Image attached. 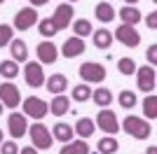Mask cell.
Masks as SVG:
<instances>
[{"label": "cell", "mask_w": 157, "mask_h": 154, "mask_svg": "<svg viewBox=\"0 0 157 154\" xmlns=\"http://www.w3.org/2000/svg\"><path fill=\"white\" fill-rule=\"evenodd\" d=\"M89 96H92V89H89L87 84H78V86H73V98H75L78 103L89 101Z\"/></svg>", "instance_id": "31"}, {"label": "cell", "mask_w": 157, "mask_h": 154, "mask_svg": "<svg viewBox=\"0 0 157 154\" xmlns=\"http://www.w3.org/2000/svg\"><path fill=\"white\" fill-rule=\"evenodd\" d=\"M94 14H96V19L101 21V24H108V21L115 19V9H113L110 2H98L96 9H94Z\"/></svg>", "instance_id": "22"}, {"label": "cell", "mask_w": 157, "mask_h": 154, "mask_svg": "<svg viewBox=\"0 0 157 154\" xmlns=\"http://www.w3.org/2000/svg\"><path fill=\"white\" fill-rule=\"evenodd\" d=\"M120 105H122L124 110H131L134 105H136V94L129 91V89H124L122 94H120Z\"/></svg>", "instance_id": "33"}, {"label": "cell", "mask_w": 157, "mask_h": 154, "mask_svg": "<svg viewBox=\"0 0 157 154\" xmlns=\"http://www.w3.org/2000/svg\"><path fill=\"white\" fill-rule=\"evenodd\" d=\"M10 51H12V58L17 63H21V61L28 58V47H26L24 40H12V42H10Z\"/></svg>", "instance_id": "20"}, {"label": "cell", "mask_w": 157, "mask_h": 154, "mask_svg": "<svg viewBox=\"0 0 157 154\" xmlns=\"http://www.w3.org/2000/svg\"><path fill=\"white\" fill-rule=\"evenodd\" d=\"M120 19L124 21L127 26H136L138 21H141V12H138L134 5H124L120 9Z\"/></svg>", "instance_id": "21"}, {"label": "cell", "mask_w": 157, "mask_h": 154, "mask_svg": "<svg viewBox=\"0 0 157 154\" xmlns=\"http://www.w3.org/2000/svg\"><path fill=\"white\" fill-rule=\"evenodd\" d=\"M19 154H38V152H35V147H33V145H28V147H21Z\"/></svg>", "instance_id": "37"}, {"label": "cell", "mask_w": 157, "mask_h": 154, "mask_svg": "<svg viewBox=\"0 0 157 154\" xmlns=\"http://www.w3.org/2000/svg\"><path fill=\"white\" fill-rule=\"evenodd\" d=\"M120 149V142L113 138V135H108V138H101L98 140V152L101 154H115Z\"/></svg>", "instance_id": "27"}, {"label": "cell", "mask_w": 157, "mask_h": 154, "mask_svg": "<svg viewBox=\"0 0 157 154\" xmlns=\"http://www.w3.org/2000/svg\"><path fill=\"white\" fill-rule=\"evenodd\" d=\"M68 2H78V0H68Z\"/></svg>", "instance_id": "42"}, {"label": "cell", "mask_w": 157, "mask_h": 154, "mask_svg": "<svg viewBox=\"0 0 157 154\" xmlns=\"http://www.w3.org/2000/svg\"><path fill=\"white\" fill-rule=\"evenodd\" d=\"M73 131L85 140V138H92V133L96 131V124H94L89 117H80L78 122H75V128H73Z\"/></svg>", "instance_id": "17"}, {"label": "cell", "mask_w": 157, "mask_h": 154, "mask_svg": "<svg viewBox=\"0 0 157 154\" xmlns=\"http://www.w3.org/2000/svg\"><path fill=\"white\" fill-rule=\"evenodd\" d=\"M28 135H31V142L35 149H49L52 147V131L45 126V124H33L28 128Z\"/></svg>", "instance_id": "2"}, {"label": "cell", "mask_w": 157, "mask_h": 154, "mask_svg": "<svg viewBox=\"0 0 157 154\" xmlns=\"http://www.w3.org/2000/svg\"><path fill=\"white\" fill-rule=\"evenodd\" d=\"M115 40H120L124 47H138V42H141V35L136 33V28L134 26H117V31H115V35H113Z\"/></svg>", "instance_id": "12"}, {"label": "cell", "mask_w": 157, "mask_h": 154, "mask_svg": "<svg viewBox=\"0 0 157 154\" xmlns=\"http://www.w3.org/2000/svg\"><path fill=\"white\" fill-rule=\"evenodd\" d=\"M92 98H94L96 105H101V108H108L113 103V94H110V89H105V86H98V89L92 94Z\"/></svg>", "instance_id": "25"}, {"label": "cell", "mask_w": 157, "mask_h": 154, "mask_svg": "<svg viewBox=\"0 0 157 154\" xmlns=\"http://www.w3.org/2000/svg\"><path fill=\"white\" fill-rule=\"evenodd\" d=\"M38 31H40V35H42V38H54V35L59 33L52 19H40V21H38Z\"/></svg>", "instance_id": "28"}, {"label": "cell", "mask_w": 157, "mask_h": 154, "mask_svg": "<svg viewBox=\"0 0 157 154\" xmlns=\"http://www.w3.org/2000/svg\"><path fill=\"white\" fill-rule=\"evenodd\" d=\"M0 103H2L5 108H12V110H17V105L21 103L19 86H17V84H12L10 79L0 84Z\"/></svg>", "instance_id": "4"}, {"label": "cell", "mask_w": 157, "mask_h": 154, "mask_svg": "<svg viewBox=\"0 0 157 154\" xmlns=\"http://www.w3.org/2000/svg\"><path fill=\"white\" fill-rule=\"evenodd\" d=\"M2 108H5V105H2V103H0V115H2Z\"/></svg>", "instance_id": "41"}, {"label": "cell", "mask_w": 157, "mask_h": 154, "mask_svg": "<svg viewBox=\"0 0 157 154\" xmlns=\"http://www.w3.org/2000/svg\"><path fill=\"white\" fill-rule=\"evenodd\" d=\"M35 21H40L35 7H24V9H19L14 14V28L17 31H28V28L35 26Z\"/></svg>", "instance_id": "8"}, {"label": "cell", "mask_w": 157, "mask_h": 154, "mask_svg": "<svg viewBox=\"0 0 157 154\" xmlns=\"http://www.w3.org/2000/svg\"><path fill=\"white\" fill-rule=\"evenodd\" d=\"M122 126H124V131L131 138H136V140H148V135H152L150 124L145 122V119H141V117H134V115H127Z\"/></svg>", "instance_id": "1"}, {"label": "cell", "mask_w": 157, "mask_h": 154, "mask_svg": "<svg viewBox=\"0 0 157 154\" xmlns=\"http://www.w3.org/2000/svg\"><path fill=\"white\" fill-rule=\"evenodd\" d=\"M35 54H38V58L42 63H54V61L59 58V49H56V45L49 42V40H42V42L35 47Z\"/></svg>", "instance_id": "13"}, {"label": "cell", "mask_w": 157, "mask_h": 154, "mask_svg": "<svg viewBox=\"0 0 157 154\" xmlns=\"http://www.w3.org/2000/svg\"><path fill=\"white\" fill-rule=\"evenodd\" d=\"M61 54H63V58H75L80 54H85V40L82 38H68L63 42V47H61Z\"/></svg>", "instance_id": "14"}, {"label": "cell", "mask_w": 157, "mask_h": 154, "mask_svg": "<svg viewBox=\"0 0 157 154\" xmlns=\"http://www.w3.org/2000/svg\"><path fill=\"white\" fill-rule=\"evenodd\" d=\"M73 33H75V38H87V35H92V21L89 19L73 21Z\"/></svg>", "instance_id": "26"}, {"label": "cell", "mask_w": 157, "mask_h": 154, "mask_svg": "<svg viewBox=\"0 0 157 154\" xmlns=\"http://www.w3.org/2000/svg\"><path fill=\"white\" fill-rule=\"evenodd\" d=\"M45 84H47V91L56 96V94H63V91L68 89V77H66L63 72H54L52 77H47Z\"/></svg>", "instance_id": "15"}, {"label": "cell", "mask_w": 157, "mask_h": 154, "mask_svg": "<svg viewBox=\"0 0 157 154\" xmlns=\"http://www.w3.org/2000/svg\"><path fill=\"white\" fill-rule=\"evenodd\" d=\"M148 154H157V147L152 145V147H148Z\"/></svg>", "instance_id": "38"}, {"label": "cell", "mask_w": 157, "mask_h": 154, "mask_svg": "<svg viewBox=\"0 0 157 154\" xmlns=\"http://www.w3.org/2000/svg\"><path fill=\"white\" fill-rule=\"evenodd\" d=\"M0 2H5V0H0Z\"/></svg>", "instance_id": "44"}, {"label": "cell", "mask_w": 157, "mask_h": 154, "mask_svg": "<svg viewBox=\"0 0 157 154\" xmlns=\"http://www.w3.org/2000/svg\"><path fill=\"white\" fill-rule=\"evenodd\" d=\"M14 40V28L7 24H0V47H7Z\"/></svg>", "instance_id": "32"}, {"label": "cell", "mask_w": 157, "mask_h": 154, "mask_svg": "<svg viewBox=\"0 0 157 154\" xmlns=\"http://www.w3.org/2000/svg\"><path fill=\"white\" fill-rule=\"evenodd\" d=\"M47 112H49V105H47L42 98L28 96L26 101H24V115H26V117H33V119H42V117H47Z\"/></svg>", "instance_id": "5"}, {"label": "cell", "mask_w": 157, "mask_h": 154, "mask_svg": "<svg viewBox=\"0 0 157 154\" xmlns=\"http://www.w3.org/2000/svg\"><path fill=\"white\" fill-rule=\"evenodd\" d=\"M80 77L85 79V82H103L105 79V65L103 63H94V61H87V63L80 65Z\"/></svg>", "instance_id": "3"}, {"label": "cell", "mask_w": 157, "mask_h": 154, "mask_svg": "<svg viewBox=\"0 0 157 154\" xmlns=\"http://www.w3.org/2000/svg\"><path fill=\"white\" fill-rule=\"evenodd\" d=\"M0 75L5 77V79H14V77L19 75V63H17V61H10V58L0 61Z\"/></svg>", "instance_id": "24"}, {"label": "cell", "mask_w": 157, "mask_h": 154, "mask_svg": "<svg viewBox=\"0 0 157 154\" xmlns=\"http://www.w3.org/2000/svg\"><path fill=\"white\" fill-rule=\"evenodd\" d=\"M105 2H110V0H105Z\"/></svg>", "instance_id": "43"}, {"label": "cell", "mask_w": 157, "mask_h": 154, "mask_svg": "<svg viewBox=\"0 0 157 154\" xmlns=\"http://www.w3.org/2000/svg\"><path fill=\"white\" fill-rule=\"evenodd\" d=\"M7 128H10V135H12L14 140L24 138V135L28 133L26 115H17V112H12V115H10V119H7Z\"/></svg>", "instance_id": "11"}, {"label": "cell", "mask_w": 157, "mask_h": 154, "mask_svg": "<svg viewBox=\"0 0 157 154\" xmlns=\"http://www.w3.org/2000/svg\"><path fill=\"white\" fill-rule=\"evenodd\" d=\"M0 154H19V147H17V142H14V140L2 142V145H0Z\"/></svg>", "instance_id": "34"}, {"label": "cell", "mask_w": 157, "mask_h": 154, "mask_svg": "<svg viewBox=\"0 0 157 154\" xmlns=\"http://www.w3.org/2000/svg\"><path fill=\"white\" fill-rule=\"evenodd\" d=\"M145 24H148V28H150V31H155V28H157V12H150V14H148Z\"/></svg>", "instance_id": "35"}, {"label": "cell", "mask_w": 157, "mask_h": 154, "mask_svg": "<svg viewBox=\"0 0 157 154\" xmlns=\"http://www.w3.org/2000/svg\"><path fill=\"white\" fill-rule=\"evenodd\" d=\"M124 2H129V5H134V2H138V0H124Z\"/></svg>", "instance_id": "39"}, {"label": "cell", "mask_w": 157, "mask_h": 154, "mask_svg": "<svg viewBox=\"0 0 157 154\" xmlns=\"http://www.w3.org/2000/svg\"><path fill=\"white\" fill-rule=\"evenodd\" d=\"M143 115H148V119H155V117H157V96H145Z\"/></svg>", "instance_id": "30"}, {"label": "cell", "mask_w": 157, "mask_h": 154, "mask_svg": "<svg viewBox=\"0 0 157 154\" xmlns=\"http://www.w3.org/2000/svg\"><path fill=\"white\" fill-rule=\"evenodd\" d=\"M94 124H96L103 133H108V135H113V133H117V131H120V124H117L115 112H113V110H105V108L96 115V122H94Z\"/></svg>", "instance_id": "6"}, {"label": "cell", "mask_w": 157, "mask_h": 154, "mask_svg": "<svg viewBox=\"0 0 157 154\" xmlns=\"http://www.w3.org/2000/svg\"><path fill=\"white\" fill-rule=\"evenodd\" d=\"M155 68L152 65H143V68H136V79H138V89L143 94H152L155 91Z\"/></svg>", "instance_id": "9"}, {"label": "cell", "mask_w": 157, "mask_h": 154, "mask_svg": "<svg viewBox=\"0 0 157 154\" xmlns=\"http://www.w3.org/2000/svg\"><path fill=\"white\" fill-rule=\"evenodd\" d=\"M73 126H68V124H63V122H59V124H54V131H52V135L56 138V140H61V142H71L73 140Z\"/></svg>", "instance_id": "23"}, {"label": "cell", "mask_w": 157, "mask_h": 154, "mask_svg": "<svg viewBox=\"0 0 157 154\" xmlns=\"http://www.w3.org/2000/svg\"><path fill=\"white\" fill-rule=\"evenodd\" d=\"M68 108H71V98L61 96V94H56V96L52 98V103H49V112H52L54 117H63L66 112H68Z\"/></svg>", "instance_id": "16"}, {"label": "cell", "mask_w": 157, "mask_h": 154, "mask_svg": "<svg viewBox=\"0 0 157 154\" xmlns=\"http://www.w3.org/2000/svg\"><path fill=\"white\" fill-rule=\"evenodd\" d=\"M148 63H150V65H152V63H157V47H155V45L148 49Z\"/></svg>", "instance_id": "36"}, {"label": "cell", "mask_w": 157, "mask_h": 154, "mask_svg": "<svg viewBox=\"0 0 157 154\" xmlns=\"http://www.w3.org/2000/svg\"><path fill=\"white\" fill-rule=\"evenodd\" d=\"M49 19L54 21L56 31L68 28V26H71V21H73V5H71V2H61V5L54 9V16H49Z\"/></svg>", "instance_id": "10"}, {"label": "cell", "mask_w": 157, "mask_h": 154, "mask_svg": "<svg viewBox=\"0 0 157 154\" xmlns=\"http://www.w3.org/2000/svg\"><path fill=\"white\" fill-rule=\"evenodd\" d=\"M59 154H89V145L82 138L80 140H71V142H63Z\"/></svg>", "instance_id": "19"}, {"label": "cell", "mask_w": 157, "mask_h": 154, "mask_svg": "<svg viewBox=\"0 0 157 154\" xmlns=\"http://www.w3.org/2000/svg\"><path fill=\"white\" fill-rule=\"evenodd\" d=\"M92 38H94V47H98V49H110L113 45V33L105 31V28H98V31H92Z\"/></svg>", "instance_id": "18"}, {"label": "cell", "mask_w": 157, "mask_h": 154, "mask_svg": "<svg viewBox=\"0 0 157 154\" xmlns=\"http://www.w3.org/2000/svg\"><path fill=\"white\" fill-rule=\"evenodd\" d=\"M117 70L122 72L124 77H131L134 72H136V63H134V58H129V56L120 58V61H117Z\"/></svg>", "instance_id": "29"}, {"label": "cell", "mask_w": 157, "mask_h": 154, "mask_svg": "<svg viewBox=\"0 0 157 154\" xmlns=\"http://www.w3.org/2000/svg\"><path fill=\"white\" fill-rule=\"evenodd\" d=\"M2 142H5V140H2V131H0V145H2Z\"/></svg>", "instance_id": "40"}, {"label": "cell", "mask_w": 157, "mask_h": 154, "mask_svg": "<svg viewBox=\"0 0 157 154\" xmlns=\"http://www.w3.org/2000/svg\"><path fill=\"white\" fill-rule=\"evenodd\" d=\"M24 79H26L28 86L40 89V86L45 84V72H42V65L35 63V61H28L26 68H24Z\"/></svg>", "instance_id": "7"}]
</instances>
